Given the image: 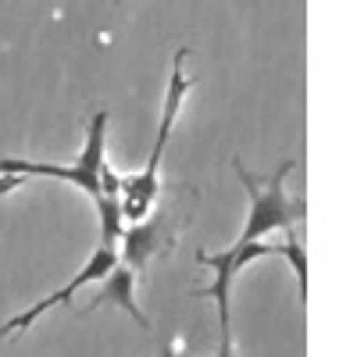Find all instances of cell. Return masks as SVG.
Wrapping results in <instances>:
<instances>
[{
  "mask_svg": "<svg viewBox=\"0 0 357 357\" xmlns=\"http://www.w3.org/2000/svg\"><path fill=\"white\" fill-rule=\"evenodd\" d=\"M186 57H190V47H178L175 57H172V72H168V86H165V107H161V122H158V136H154V146L146 154V165L122 178V211H126V222H143L151 218L154 204L161 197V158H165V146L172 139V129L178 122V111H183V100L193 89V79L186 75Z\"/></svg>",
  "mask_w": 357,
  "mask_h": 357,
  "instance_id": "cell-1",
  "label": "cell"
},
{
  "mask_svg": "<svg viewBox=\"0 0 357 357\" xmlns=\"http://www.w3.org/2000/svg\"><path fill=\"white\" fill-rule=\"evenodd\" d=\"M293 168H296V158H286L272 175H257L243 161H232V172L243 183L247 200H250L247 222H243L240 236H236V243H257L272 232H293L296 222L307 218V204L289 197V190H286V178L293 175Z\"/></svg>",
  "mask_w": 357,
  "mask_h": 357,
  "instance_id": "cell-2",
  "label": "cell"
},
{
  "mask_svg": "<svg viewBox=\"0 0 357 357\" xmlns=\"http://www.w3.org/2000/svg\"><path fill=\"white\" fill-rule=\"evenodd\" d=\"M107 122L111 111L100 107L93 111L86 126V143L75 165H50V161H33V158H0V172H15L22 178H61V183L82 190L89 200L100 197V172L107 165Z\"/></svg>",
  "mask_w": 357,
  "mask_h": 357,
  "instance_id": "cell-3",
  "label": "cell"
},
{
  "mask_svg": "<svg viewBox=\"0 0 357 357\" xmlns=\"http://www.w3.org/2000/svg\"><path fill=\"white\" fill-rule=\"evenodd\" d=\"M279 250H275V243H232L229 250H222V254H211V250H204V247H197L193 250V261L200 264V268H207L215 279H211V286H204V289H193L190 296L193 301H204V296H211V301L218 304V314H232V286H236V279H240V272L243 268H250L254 261H261V257H275Z\"/></svg>",
  "mask_w": 357,
  "mask_h": 357,
  "instance_id": "cell-4",
  "label": "cell"
},
{
  "mask_svg": "<svg viewBox=\"0 0 357 357\" xmlns=\"http://www.w3.org/2000/svg\"><path fill=\"white\" fill-rule=\"evenodd\" d=\"M122 264V257H118V250L114 247H97L93 254L86 257V264L79 268V275H72L57 293H47L43 301H36L33 307H25V311H18L15 318H8L4 325H0V336H11V333H25V329H33V325L50 311V307H61V304H68L72 296L79 293V289H86V286H93V282H100L104 275H111L114 268Z\"/></svg>",
  "mask_w": 357,
  "mask_h": 357,
  "instance_id": "cell-5",
  "label": "cell"
},
{
  "mask_svg": "<svg viewBox=\"0 0 357 357\" xmlns=\"http://www.w3.org/2000/svg\"><path fill=\"white\" fill-rule=\"evenodd\" d=\"M178 236L175 225H168V215H154L143 218V222H132L126 225L122 232V250H118V257H122L126 268H132V272H143V268H151L154 257H161L165 250H172V240Z\"/></svg>",
  "mask_w": 357,
  "mask_h": 357,
  "instance_id": "cell-6",
  "label": "cell"
},
{
  "mask_svg": "<svg viewBox=\"0 0 357 357\" xmlns=\"http://www.w3.org/2000/svg\"><path fill=\"white\" fill-rule=\"evenodd\" d=\"M100 307H118V311H126L129 318H136L139 329H151V318L143 314V307H139V301H136V272H132V268H126V264H118L111 275H104V279L97 282L93 301L86 304L82 314H93V311H100Z\"/></svg>",
  "mask_w": 357,
  "mask_h": 357,
  "instance_id": "cell-7",
  "label": "cell"
},
{
  "mask_svg": "<svg viewBox=\"0 0 357 357\" xmlns=\"http://www.w3.org/2000/svg\"><path fill=\"white\" fill-rule=\"evenodd\" d=\"M97 207V215H100V247H114L122 243V232H126V211H122V197H114V193H100L93 200Z\"/></svg>",
  "mask_w": 357,
  "mask_h": 357,
  "instance_id": "cell-8",
  "label": "cell"
},
{
  "mask_svg": "<svg viewBox=\"0 0 357 357\" xmlns=\"http://www.w3.org/2000/svg\"><path fill=\"white\" fill-rule=\"evenodd\" d=\"M282 236H286V240L275 243V250H279V257H286L289 272H293V279H296V296H301V307H307V250H304V243L296 240L293 232H282Z\"/></svg>",
  "mask_w": 357,
  "mask_h": 357,
  "instance_id": "cell-9",
  "label": "cell"
},
{
  "mask_svg": "<svg viewBox=\"0 0 357 357\" xmlns=\"http://www.w3.org/2000/svg\"><path fill=\"white\" fill-rule=\"evenodd\" d=\"M218 329H222V343H218L215 357H236V347H232V314H218Z\"/></svg>",
  "mask_w": 357,
  "mask_h": 357,
  "instance_id": "cell-10",
  "label": "cell"
},
{
  "mask_svg": "<svg viewBox=\"0 0 357 357\" xmlns=\"http://www.w3.org/2000/svg\"><path fill=\"white\" fill-rule=\"evenodd\" d=\"M25 183L22 175H15V172H0V193H11V190H18Z\"/></svg>",
  "mask_w": 357,
  "mask_h": 357,
  "instance_id": "cell-11",
  "label": "cell"
},
{
  "mask_svg": "<svg viewBox=\"0 0 357 357\" xmlns=\"http://www.w3.org/2000/svg\"><path fill=\"white\" fill-rule=\"evenodd\" d=\"M158 357H178V354H172V350H161V354H158Z\"/></svg>",
  "mask_w": 357,
  "mask_h": 357,
  "instance_id": "cell-12",
  "label": "cell"
},
{
  "mask_svg": "<svg viewBox=\"0 0 357 357\" xmlns=\"http://www.w3.org/2000/svg\"><path fill=\"white\" fill-rule=\"evenodd\" d=\"M114 4H126V0H114Z\"/></svg>",
  "mask_w": 357,
  "mask_h": 357,
  "instance_id": "cell-13",
  "label": "cell"
}]
</instances>
